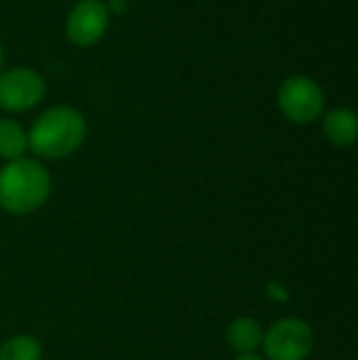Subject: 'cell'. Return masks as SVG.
I'll return each instance as SVG.
<instances>
[{
	"mask_svg": "<svg viewBox=\"0 0 358 360\" xmlns=\"http://www.w3.org/2000/svg\"><path fill=\"white\" fill-rule=\"evenodd\" d=\"M87 137L84 116L70 105H57L36 118L27 133L30 150L40 158H65L74 154Z\"/></svg>",
	"mask_w": 358,
	"mask_h": 360,
	"instance_id": "1",
	"label": "cell"
},
{
	"mask_svg": "<svg viewBox=\"0 0 358 360\" xmlns=\"http://www.w3.org/2000/svg\"><path fill=\"white\" fill-rule=\"evenodd\" d=\"M51 196L49 171L32 158H17L0 169V207L13 215L38 211Z\"/></svg>",
	"mask_w": 358,
	"mask_h": 360,
	"instance_id": "2",
	"label": "cell"
},
{
	"mask_svg": "<svg viewBox=\"0 0 358 360\" xmlns=\"http://www.w3.org/2000/svg\"><path fill=\"white\" fill-rule=\"evenodd\" d=\"M262 346L268 360H306L314 348V333L300 319H283L264 333Z\"/></svg>",
	"mask_w": 358,
	"mask_h": 360,
	"instance_id": "3",
	"label": "cell"
},
{
	"mask_svg": "<svg viewBox=\"0 0 358 360\" xmlns=\"http://www.w3.org/2000/svg\"><path fill=\"white\" fill-rule=\"evenodd\" d=\"M279 105L283 114L293 122H312L325 108L323 91L306 76H291L279 89Z\"/></svg>",
	"mask_w": 358,
	"mask_h": 360,
	"instance_id": "4",
	"label": "cell"
},
{
	"mask_svg": "<svg viewBox=\"0 0 358 360\" xmlns=\"http://www.w3.org/2000/svg\"><path fill=\"white\" fill-rule=\"evenodd\" d=\"M44 78L30 68H11L0 74V108L8 112H25L44 97Z\"/></svg>",
	"mask_w": 358,
	"mask_h": 360,
	"instance_id": "5",
	"label": "cell"
},
{
	"mask_svg": "<svg viewBox=\"0 0 358 360\" xmlns=\"http://www.w3.org/2000/svg\"><path fill=\"white\" fill-rule=\"evenodd\" d=\"M110 23V11L101 0H80L68 15L65 34L76 46H91L101 40Z\"/></svg>",
	"mask_w": 358,
	"mask_h": 360,
	"instance_id": "6",
	"label": "cell"
},
{
	"mask_svg": "<svg viewBox=\"0 0 358 360\" xmlns=\"http://www.w3.org/2000/svg\"><path fill=\"white\" fill-rule=\"evenodd\" d=\"M226 340H228L230 348L236 350L238 354H251V352H255L262 346L264 329H262V325L255 319L241 316V319H234L228 325Z\"/></svg>",
	"mask_w": 358,
	"mask_h": 360,
	"instance_id": "7",
	"label": "cell"
},
{
	"mask_svg": "<svg viewBox=\"0 0 358 360\" xmlns=\"http://www.w3.org/2000/svg\"><path fill=\"white\" fill-rule=\"evenodd\" d=\"M325 135L335 146H352L358 141V116L350 110H333L325 116Z\"/></svg>",
	"mask_w": 358,
	"mask_h": 360,
	"instance_id": "8",
	"label": "cell"
},
{
	"mask_svg": "<svg viewBox=\"0 0 358 360\" xmlns=\"http://www.w3.org/2000/svg\"><path fill=\"white\" fill-rule=\"evenodd\" d=\"M27 133L13 118H0V158L17 160L23 158L27 150Z\"/></svg>",
	"mask_w": 358,
	"mask_h": 360,
	"instance_id": "9",
	"label": "cell"
},
{
	"mask_svg": "<svg viewBox=\"0 0 358 360\" xmlns=\"http://www.w3.org/2000/svg\"><path fill=\"white\" fill-rule=\"evenodd\" d=\"M42 346L32 335H15L0 346V360H40Z\"/></svg>",
	"mask_w": 358,
	"mask_h": 360,
	"instance_id": "10",
	"label": "cell"
},
{
	"mask_svg": "<svg viewBox=\"0 0 358 360\" xmlns=\"http://www.w3.org/2000/svg\"><path fill=\"white\" fill-rule=\"evenodd\" d=\"M234 360H266L264 356H260V354H255V352H251V354H238Z\"/></svg>",
	"mask_w": 358,
	"mask_h": 360,
	"instance_id": "11",
	"label": "cell"
},
{
	"mask_svg": "<svg viewBox=\"0 0 358 360\" xmlns=\"http://www.w3.org/2000/svg\"><path fill=\"white\" fill-rule=\"evenodd\" d=\"M2 61H4V49H2V42H0V70H2Z\"/></svg>",
	"mask_w": 358,
	"mask_h": 360,
	"instance_id": "12",
	"label": "cell"
}]
</instances>
